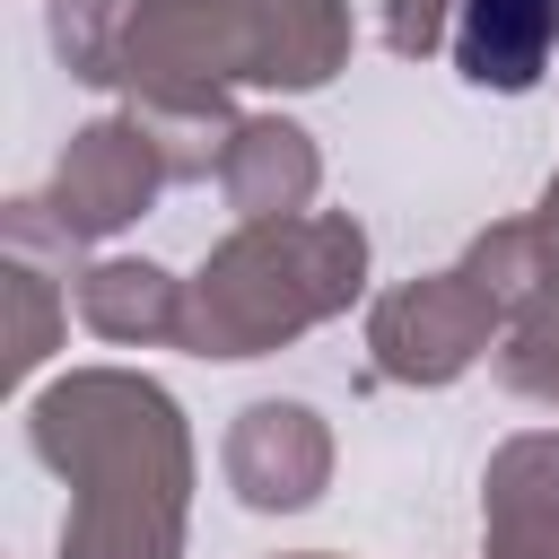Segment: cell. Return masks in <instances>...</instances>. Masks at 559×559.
Here are the masks:
<instances>
[{"mask_svg": "<svg viewBox=\"0 0 559 559\" xmlns=\"http://www.w3.org/2000/svg\"><path fill=\"white\" fill-rule=\"evenodd\" d=\"M559 44V0H463L454 9V70L472 87H533Z\"/></svg>", "mask_w": 559, "mask_h": 559, "instance_id": "cell-1", "label": "cell"}]
</instances>
